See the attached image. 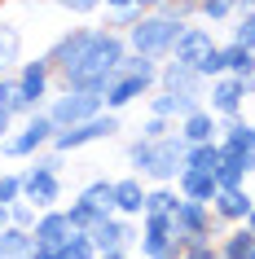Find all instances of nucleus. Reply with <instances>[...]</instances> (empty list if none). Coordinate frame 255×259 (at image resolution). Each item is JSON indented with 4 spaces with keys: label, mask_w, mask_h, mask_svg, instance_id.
<instances>
[{
    "label": "nucleus",
    "mask_w": 255,
    "mask_h": 259,
    "mask_svg": "<svg viewBox=\"0 0 255 259\" xmlns=\"http://www.w3.org/2000/svg\"><path fill=\"white\" fill-rule=\"evenodd\" d=\"M123 53H128V40L110 27H97L93 44L84 49V57L75 66L57 70V88H84V93H106V83L119 75Z\"/></svg>",
    "instance_id": "nucleus-1"
},
{
    "label": "nucleus",
    "mask_w": 255,
    "mask_h": 259,
    "mask_svg": "<svg viewBox=\"0 0 255 259\" xmlns=\"http://www.w3.org/2000/svg\"><path fill=\"white\" fill-rule=\"evenodd\" d=\"M123 158L145 185H176V171L185 167V137L180 132H167V137H132L123 145Z\"/></svg>",
    "instance_id": "nucleus-2"
},
{
    "label": "nucleus",
    "mask_w": 255,
    "mask_h": 259,
    "mask_svg": "<svg viewBox=\"0 0 255 259\" xmlns=\"http://www.w3.org/2000/svg\"><path fill=\"white\" fill-rule=\"evenodd\" d=\"M189 22L185 18H172V14H163V9H154V14H141L132 22V27L123 31V40H128V49L132 53H145V57H172L176 40H180V31H185Z\"/></svg>",
    "instance_id": "nucleus-3"
},
{
    "label": "nucleus",
    "mask_w": 255,
    "mask_h": 259,
    "mask_svg": "<svg viewBox=\"0 0 255 259\" xmlns=\"http://www.w3.org/2000/svg\"><path fill=\"white\" fill-rule=\"evenodd\" d=\"M53 132H57V123L49 119V110H31L27 119H18L14 123V132L0 141V158H9V163H27V158H35L40 150H49L53 145Z\"/></svg>",
    "instance_id": "nucleus-4"
},
{
    "label": "nucleus",
    "mask_w": 255,
    "mask_h": 259,
    "mask_svg": "<svg viewBox=\"0 0 255 259\" xmlns=\"http://www.w3.org/2000/svg\"><path fill=\"white\" fill-rule=\"evenodd\" d=\"M123 132V114H115V110H101V114H93V119L84 123H70V127H57L53 132V150L57 154H75V150H88V145H97V141H110Z\"/></svg>",
    "instance_id": "nucleus-5"
},
{
    "label": "nucleus",
    "mask_w": 255,
    "mask_h": 259,
    "mask_svg": "<svg viewBox=\"0 0 255 259\" xmlns=\"http://www.w3.org/2000/svg\"><path fill=\"white\" fill-rule=\"evenodd\" d=\"M57 93V70L49 57H22V66L14 70V97L22 101L27 110H40L49 97Z\"/></svg>",
    "instance_id": "nucleus-6"
},
{
    "label": "nucleus",
    "mask_w": 255,
    "mask_h": 259,
    "mask_svg": "<svg viewBox=\"0 0 255 259\" xmlns=\"http://www.w3.org/2000/svg\"><path fill=\"white\" fill-rule=\"evenodd\" d=\"M176 242H172V255L180 259V250H185V242H215L220 237V224H215L211 215V202H189V198H180V206H176Z\"/></svg>",
    "instance_id": "nucleus-7"
},
{
    "label": "nucleus",
    "mask_w": 255,
    "mask_h": 259,
    "mask_svg": "<svg viewBox=\"0 0 255 259\" xmlns=\"http://www.w3.org/2000/svg\"><path fill=\"white\" fill-rule=\"evenodd\" d=\"M44 110H49V119H53L57 127H70V123H84V119H93V114H101V110H106V101H101V93L57 88V93L44 101Z\"/></svg>",
    "instance_id": "nucleus-8"
},
{
    "label": "nucleus",
    "mask_w": 255,
    "mask_h": 259,
    "mask_svg": "<svg viewBox=\"0 0 255 259\" xmlns=\"http://www.w3.org/2000/svg\"><path fill=\"white\" fill-rule=\"evenodd\" d=\"M136 233H141V220L115 215V211H101V215L88 224V237H93L97 255H101V250H119V246L132 250V246H136Z\"/></svg>",
    "instance_id": "nucleus-9"
},
{
    "label": "nucleus",
    "mask_w": 255,
    "mask_h": 259,
    "mask_svg": "<svg viewBox=\"0 0 255 259\" xmlns=\"http://www.w3.org/2000/svg\"><path fill=\"white\" fill-rule=\"evenodd\" d=\"M172 242H176V220L163 215V211H145V215H141V233H136V250H141V259L172 255Z\"/></svg>",
    "instance_id": "nucleus-10"
},
{
    "label": "nucleus",
    "mask_w": 255,
    "mask_h": 259,
    "mask_svg": "<svg viewBox=\"0 0 255 259\" xmlns=\"http://www.w3.org/2000/svg\"><path fill=\"white\" fill-rule=\"evenodd\" d=\"M202 106L211 110L215 119H233L246 110V88H242V75H215L202 93Z\"/></svg>",
    "instance_id": "nucleus-11"
},
{
    "label": "nucleus",
    "mask_w": 255,
    "mask_h": 259,
    "mask_svg": "<svg viewBox=\"0 0 255 259\" xmlns=\"http://www.w3.org/2000/svg\"><path fill=\"white\" fill-rule=\"evenodd\" d=\"M154 75H132V70H119L115 79L106 83V93H101V101H106V110H115V114H123L128 106H136V101H145L150 93H154Z\"/></svg>",
    "instance_id": "nucleus-12"
},
{
    "label": "nucleus",
    "mask_w": 255,
    "mask_h": 259,
    "mask_svg": "<svg viewBox=\"0 0 255 259\" xmlns=\"http://www.w3.org/2000/svg\"><path fill=\"white\" fill-rule=\"evenodd\" d=\"M93 35H97V27H88V22H84V27H66L49 49H44V57L53 62V70H66V66H75L84 57V49L93 44Z\"/></svg>",
    "instance_id": "nucleus-13"
},
{
    "label": "nucleus",
    "mask_w": 255,
    "mask_h": 259,
    "mask_svg": "<svg viewBox=\"0 0 255 259\" xmlns=\"http://www.w3.org/2000/svg\"><path fill=\"white\" fill-rule=\"evenodd\" d=\"M255 176V150H229L220 145V163H215V185L220 189H238Z\"/></svg>",
    "instance_id": "nucleus-14"
},
{
    "label": "nucleus",
    "mask_w": 255,
    "mask_h": 259,
    "mask_svg": "<svg viewBox=\"0 0 255 259\" xmlns=\"http://www.w3.org/2000/svg\"><path fill=\"white\" fill-rule=\"evenodd\" d=\"M27 57V27L18 18L0 14V75H14Z\"/></svg>",
    "instance_id": "nucleus-15"
},
{
    "label": "nucleus",
    "mask_w": 255,
    "mask_h": 259,
    "mask_svg": "<svg viewBox=\"0 0 255 259\" xmlns=\"http://www.w3.org/2000/svg\"><path fill=\"white\" fill-rule=\"evenodd\" d=\"M75 233V224H70L66 206H44L40 215H35V224H31V237H35V246H62Z\"/></svg>",
    "instance_id": "nucleus-16"
},
{
    "label": "nucleus",
    "mask_w": 255,
    "mask_h": 259,
    "mask_svg": "<svg viewBox=\"0 0 255 259\" xmlns=\"http://www.w3.org/2000/svg\"><path fill=\"white\" fill-rule=\"evenodd\" d=\"M255 206V198H251V189L246 185H238V189H215V198H211V215H215V224H242L246 220V211Z\"/></svg>",
    "instance_id": "nucleus-17"
},
{
    "label": "nucleus",
    "mask_w": 255,
    "mask_h": 259,
    "mask_svg": "<svg viewBox=\"0 0 255 259\" xmlns=\"http://www.w3.org/2000/svg\"><path fill=\"white\" fill-rule=\"evenodd\" d=\"M159 88H167V93H207V79H202L194 66H185V62H176V57H163L159 62Z\"/></svg>",
    "instance_id": "nucleus-18"
},
{
    "label": "nucleus",
    "mask_w": 255,
    "mask_h": 259,
    "mask_svg": "<svg viewBox=\"0 0 255 259\" xmlns=\"http://www.w3.org/2000/svg\"><path fill=\"white\" fill-rule=\"evenodd\" d=\"M211 49H215V40H211V27H198V22H189V27L180 31V40H176L172 57L198 70V66H202V57L211 53Z\"/></svg>",
    "instance_id": "nucleus-19"
},
{
    "label": "nucleus",
    "mask_w": 255,
    "mask_h": 259,
    "mask_svg": "<svg viewBox=\"0 0 255 259\" xmlns=\"http://www.w3.org/2000/svg\"><path fill=\"white\" fill-rule=\"evenodd\" d=\"M202 106V97L198 93H167V88H159V83H154V93L145 97V110L150 114H163V119H185L189 110H198Z\"/></svg>",
    "instance_id": "nucleus-20"
},
{
    "label": "nucleus",
    "mask_w": 255,
    "mask_h": 259,
    "mask_svg": "<svg viewBox=\"0 0 255 259\" xmlns=\"http://www.w3.org/2000/svg\"><path fill=\"white\" fill-rule=\"evenodd\" d=\"M145 180L136 176V171H128V176L115 180V215H128V220H141L145 215Z\"/></svg>",
    "instance_id": "nucleus-21"
},
{
    "label": "nucleus",
    "mask_w": 255,
    "mask_h": 259,
    "mask_svg": "<svg viewBox=\"0 0 255 259\" xmlns=\"http://www.w3.org/2000/svg\"><path fill=\"white\" fill-rule=\"evenodd\" d=\"M176 132L185 137V145H202V141H220V119L207 106L189 110L185 119H176Z\"/></svg>",
    "instance_id": "nucleus-22"
},
{
    "label": "nucleus",
    "mask_w": 255,
    "mask_h": 259,
    "mask_svg": "<svg viewBox=\"0 0 255 259\" xmlns=\"http://www.w3.org/2000/svg\"><path fill=\"white\" fill-rule=\"evenodd\" d=\"M176 189H180V198H189V202H211L220 185H215V171L180 167V171H176Z\"/></svg>",
    "instance_id": "nucleus-23"
},
{
    "label": "nucleus",
    "mask_w": 255,
    "mask_h": 259,
    "mask_svg": "<svg viewBox=\"0 0 255 259\" xmlns=\"http://www.w3.org/2000/svg\"><path fill=\"white\" fill-rule=\"evenodd\" d=\"M215 250H220V259H251L255 233L246 229V224H229V229L215 237Z\"/></svg>",
    "instance_id": "nucleus-24"
},
{
    "label": "nucleus",
    "mask_w": 255,
    "mask_h": 259,
    "mask_svg": "<svg viewBox=\"0 0 255 259\" xmlns=\"http://www.w3.org/2000/svg\"><path fill=\"white\" fill-rule=\"evenodd\" d=\"M0 259H35V237H31V229L5 224L0 229Z\"/></svg>",
    "instance_id": "nucleus-25"
},
{
    "label": "nucleus",
    "mask_w": 255,
    "mask_h": 259,
    "mask_svg": "<svg viewBox=\"0 0 255 259\" xmlns=\"http://www.w3.org/2000/svg\"><path fill=\"white\" fill-rule=\"evenodd\" d=\"M220 145L229 150H255V123L233 114V119H220Z\"/></svg>",
    "instance_id": "nucleus-26"
},
{
    "label": "nucleus",
    "mask_w": 255,
    "mask_h": 259,
    "mask_svg": "<svg viewBox=\"0 0 255 259\" xmlns=\"http://www.w3.org/2000/svg\"><path fill=\"white\" fill-rule=\"evenodd\" d=\"M75 198H80L84 206H93V211H115V180L110 176H93Z\"/></svg>",
    "instance_id": "nucleus-27"
},
{
    "label": "nucleus",
    "mask_w": 255,
    "mask_h": 259,
    "mask_svg": "<svg viewBox=\"0 0 255 259\" xmlns=\"http://www.w3.org/2000/svg\"><path fill=\"white\" fill-rule=\"evenodd\" d=\"M225 53V75H255V49H242V44H220Z\"/></svg>",
    "instance_id": "nucleus-28"
},
{
    "label": "nucleus",
    "mask_w": 255,
    "mask_h": 259,
    "mask_svg": "<svg viewBox=\"0 0 255 259\" xmlns=\"http://www.w3.org/2000/svg\"><path fill=\"white\" fill-rule=\"evenodd\" d=\"M176 206H180V189H176V185H150L145 189V211L176 215Z\"/></svg>",
    "instance_id": "nucleus-29"
},
{
    "label": "nucleus",
    "mask_w": 255,
    "mask_h": 259,
    "mask_svg": "<svg viewBox=\"0 0 255 259\" xmlns=\"http://www.w3.org/2000/svg\"><path fill=\"white\" fill-rule=\"evenodd\" d=\"M215 163H220V141L185 145V167H198V171H215Z\"/></svg>",
    "instance_id": "nucleus-30"
},
{
    "label": "nucleus",
    "mask_w": 255,
    "mask_h": 259,
    "mask_svg": "<svg viewBox=\"0 0 255 259\" xmlns=\"http://www.w3.org/2000/svg\"><path fill=\"white\" fill-rule=\"evenodd\" d=\"M57 250H62V259H97V246H93V237H88V229H75Z\"/></svg>",
    "instance_id": "nucleus-31"
},
{
    "label": "nucleus",
    "mask_w": 255,
    "mask_h": 259,
    "mask_svg": "<svg viewBox=\"0 0 255 259\" xmlns=\"http://www.w3.org/2000/svg\"><path fill=\"white\" fill-rule=\"evenodd\" d=\"M229 40H233V44H242V49H255V9H238V14H233Z\"/></svg>",
    "instance_id": "nucleus-32"
},
{
    "label": "nucleus",
    "mask_w": 255,
    "mask_h": 259,
    "mask_svg": "<svg viewBox=\"0 0 255 259\" xmlns=\"http://www.w3.org/2000/svg\"><path fill=\"white\" fill-rule=\"evenodd\" d=\"M233 14H238V0H202L198 5L202 22H233Z\"/></svg>",
    "instance_id": "nucleus-33"
},
{
    "label": "nucleus",
    "mask_w": 255,
    "mask_h": 259,
    "mask_svg": "<svg viewBox=\"0 0 255 259\" xmlns=\"http://www.w3.org/2000/svg\"><path fill=\"white\" fill-rule=\"evenodd\" d=\"M22 198V171H0V206H14Z\"/></svg>",
    "instance_id": "nucleus-34"
},
{
    "label": "nucleus",
    "mask_w": 255,
    "mask_h": 259,
    "mask_svg": "<svg viewBox=\"0 0 255 259\" xmlns=\"http://www.w3.org/2000/svg\"><path fill=\"white\" fill-rule=\"evenodd\" d=\"M136 18H141V9H136V5H123V9H106V22H101V27H110V31H119V35H123Z\"/></svg>",
    "instance_id": "nucleus-35"
},
{
    "label": "nucleus",
    "mask_w": 255,
    "mask_h": 259,
    "mask_svg": "<svg viewBox=\"0 0 255 259\" xmlns=\"http://www.w3.org/2000/svg\"><path fill=\"white\" fill-rule=\"evenodd\" d=\"M57 9H66L70 18H93V14H101L106 9V0H53Z\"/></svg>",
    "instance_id": "nucleus-36"
},
{
    "label": "nucleus",
    "mask_w": 255,
    "mask_h": 259,
    "mask_svg": "<svg viewBox=\"0 0 255 259\" xmlns=\"http://www.w3.org/2000/svg\"><path fill=\"white\" fill-rule=\"evenodd\" d=\"M35 215H40V206L27 202V198H18V202L9 206V224H18V229H31V224H35Z\"/></svg>",
    "instance_id": "nucleus-37"
},
{
    "label": "nucleus",
    "mask_w": 255,
    "mask_h": 259,
    "mask_svg": "<svg viewBox=\"0 0 255 259\" xmlns=\"http://www.w3.org/2000/svg\"><path fill=\"white\" fill-rule=\"evenodd\" d=\"M172 127H176L172 119H163V114H145V123H141V132H136V137H150V141H154V137H167Z\"/></svg>",
    "instance_id": "nucleus-38"
},
{
    "label": "nucleus",
    "mask_w": 255,
    "mask_h": 259,
    "mask_svg": "<svg viewBox=\"0 0 255 259\" xmlns=\"http://www.w3.org/2000/svg\"><path fill=\"white\" fill-rule=\"evenodd\" d=\"M198 75H202V79H207V83H211L215 75H225V53H220V44H215L211 53L202 57V66H198Z\"/></svg>",
    "instance_id": "nucleus-39"
},
{
    "label": "nucleus",
    "mask_w": 255,
    "mask_h": 259,
    "mask_svg": "<svg viewBox=\"0 0 255 259\" xmlns=\"http://www.w3.org/2000/svg\"><path fill=\"white\" fill-rule=\"evenodd\" d=\"M66 215H70V224H75V229H88L101 211H93V206H84L80 198H75V202H66Z\"/></svg>",
    "instance_id": "nucleus-40"
},
{
    "label": "nucleus",
    "mask_w": 255,
    "mask_h": 259,
    "mask_svg": "<svg viewBox=\"0 0 255 259\" xmlns=\"http://www.w3.org/2000/svg\"><path fill=\"white\" fill-rule=\"evenodd\" d=\"M14 101V75H0V110H9Z\"/></svg>",
    "instance_id": "nucleus-41"
},
{
    "label": "nucleus",
    "mask_w": 255,
    "mask_h": 259,
    "mask_svg": "<svg viewBox=\"0 0 255 259\" xmlns=\"http://www.w3.org/2000/svg\"><path fill=\"white\" fill-rule=\"evenodd\" d=\"M14 114H9V110H0V141H5V137H9V132H14Z\"/></svg>",
    "instance_id": "nucleus-42"
},
{
    "label": "nucleus",
    "mask_w": 255,
    "mask_h": 259,
    "mask_svg": "<svg viewBox=\"0 0 255 259\" xmlns=\"http://www.w3.org/2000/svg\"><path fill=\"white\" fill-rule=\"evenodd\" d=\"M35 259H62V250L57 246H35Z\"/></svg>",
    "instance_id": "nucleus-43"
},
{
    "label": "nucleus",
    "mask_w": 255,
    "mask_h": 259,
    "mask_svg": "<svg viewBox=\"0 0 255 259\" xmlns=\"http://www.w3.org/2000/svg\"><path fill=\"white\" fill-rule=\"evenodd\" d=\"M97 259H132V250H128V246H119V250H101Z\"/></svg>",
    "instance_id": "nucleus-44"
},
{
    "label": "nucleus",
    "mask_w": 255,
    "mask_h": 259,
    "mask_svg": "<svg viewBox=\"0 0 255 259\" xmlns=\"http://www.w3.org/2000/svg\"><path fill=\"white\" fill-rule=\"evenodd\" d=\"M132 5H136V9H141V14H154V9H159L163 0H132Z\"/></svg>",
    "instance_id": "nucleus-45"
},
{
    "label": "nucleus",
    "mask_w": 255,
    "mask_h": 259,
    "mask_svg": "<svg viewBox=\"0 0 255 259\" xmlns=\"http://www.w3.org/2000/svg\"><path fill=\"white\" fill-rule=\"evenodd\" d=\"M242 224H246V229L255 233V206H251V211H246V220H242Z\"/></svg>",
    "instance_id": "nucleus-46"
},
{
    "label": "nucleus",
    "mask_w": 255,
    "mask_h": 259,
    "mask_svg": "<svg viewBox=\"0 0 255 259\" xmlns=\"http://www.w3.org/2000/svg\"><path fill=\"white\" fill-rule=\"evenodd\" d=\"M123 5H132V0H106V9H123Z\"/></svg>",
    "instance_id": "nucleus-47"
},
{
    "label": "nucleus",
    "mask_w": 255,
    "mask_h": 259,
    "mask_svg": "<svg viewBox=\"0 0 255 259\" xmlns=\"http://www.w3.org/2000/svg\"><path fill=\"white\" fill-rule=\"evenodd\" d=\"M5 224H9V206H0V229H5Z\"/></svg>",
    "instance_id": "nucleus-48"
},
{
    "label": "nucleus",
    "mask_w": 255,
    "mask_h": 259,
    "mask_svg": "<svg viewBox=\"0 0 255 259\" xmlns=\"http://www.w3.org/2000/svg\"><path fill=\"white\" fill-rule=\"evenodd\" d=\"M238 9H255V0H238Z\"/></svg>",
    "instance_id": "nucleus-49"
},
{
    "label": "nucleus",
    "mask_w": 255,
    "mask_h": 259,
    "mask_svg": "<svg viewBox=\"0 0 255 259\" xmlns=\"http://www.w3.org/2000/svg\"><path fill=\"white\" fill-rule=\"evenodd\" d=\"M189 5H194V14H198V5H202V0H189Z\"/></svg>",
    "instance_id": "nucleus-50"
},
{
    "label": "nucleus",
    "mask_w": 255,
    "mask_h": 259,
    "mask_svg": "<svg viewBox=\"0 0 255 259\" xmlns=\"http://www.w3.org/2000/svg\"><path fill=\"white\" fill-rule=\"evenodd\" d=\"M163 259H176V255H163Z\"/></svg>",
    "instance_id": "nucleus-51"
},
{
    "label": "nucleus",
    "mask_w": 255,
    "mask_h": 259,
    "mask_svg": "<svg viewBox=\"0 0 255 259\" xmlns=\"http://www.w3.org/2000/svg\"><path fill=\"white\" fill-rule=\"evenodd\" d=\"M251 259H255V250H251Z\"/></svg>",
    "instance_id": "nucleus-52"
}]
</instances>
